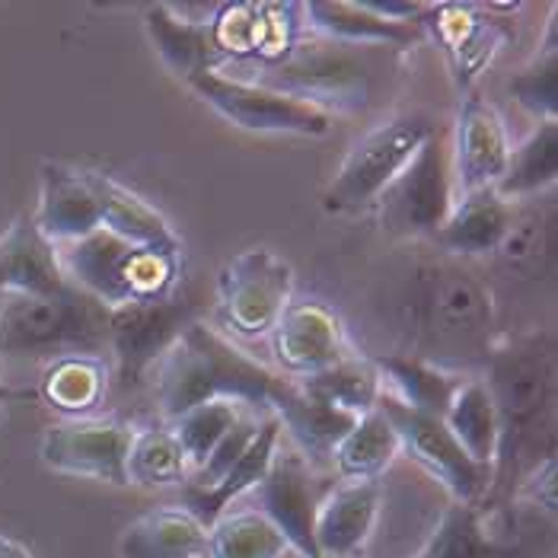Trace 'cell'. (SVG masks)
<instances>
[{
    "instance_id": "cell-24",
    "label": "cell",
    "mask_w": 558,
    "mask_h": 558,
    "mask_svg": "<svg viewBox=\"0 0 558 558\" xmlns=\"http://www.w3.org/2000/svg\"><path fill=\"white\" fill-rule=\"evenodd\" d=\"M86 182L93 189L96 208H99V227L129 240L134 246L157 250V253H172L182 256V240L175 236L167 217L157 208H150L141 195H134L122 182L112 175L96 170H86Z\"/></svg>"
},
{
    "instance_id": "cell-1",
    "label": "cell",
    "mask_w": 558,
    "mask_h": 558,
    "mask_svg": "<svg viewBox=\"0 0 558 558\" xmlns=\"http://www.w3.org/2000/svg\"><path fill=\"white\" fill-rule=\"evenodd\" d=\"M498 412V453L492 466V488L478 505L485 514L508 511L526 473L543 463V437L553 440L556 415V348L543 332L508 339L492 351L488 380Z\"/></svg>"
},
{
    "instance_id": "cell-31",
    "label": "cell",
    "mask_w": 558,
    "mask_h": 558,
    "mask_svg": "<svg viewBox=\"0 0 558 558\" xmlns=\"http://www.w3.org/2000/svg\"><path fill=\"white\" fill-rule=\"evenodd\" d=\"M109 389V367L106 357L99 354H64L48 361L43 380H39V396L43 402L64 415V422L71 418H86Z\"/></svg>"
},
{
    "instance_id": "cell-36",
    "label": "cell",
    "mask_w": 558,
    "mask_h": 558,
    "mask_svg": "<svg viewBox=\"0 0 558 558\" xmlns=\"http://www.w3.org/2000/svg\"><path fill=\"white\" fill-rule=\"evenodd\" d=\"M281 530L258 511H227L208 526V558H284Z\"/></svg>"
},
{
    "instance_id": "cell-39",
    "label": "cell",
    "mask_w": 558,
    "mask_h": 558,
    "mask_svg": "<svg viewBox=\"0 0 558 558\" xmlns=\"http://www.w3.org/2000/svg\"><path fill=\"white\" fill-rule=\"evenodd\" d=\"M511 96L536 116V122H558V39L556 20L549 23L539 54L511 81Z\"/></svg>"
},
{
    "instance_id": "cell-3",
    "label": "cell",
    "mask_w": 558,
    "mask_h": 558,
    "mask_svg": "<svg viewBox=\"0 0 558 558\" xmlns=\"http://www.w3.org/2000/svg\"><path fill=\"white\" fill-rule=\"evenodd\" d=\"M58 265L81 294L99 306H125L172 298L182 271V256L134 246L129 240L96 230L77 243L58 246Z\"/></svg>"
},
{
    "instance_id": "cell-14",
    "label": "cell",
    "mask_w": 558,
    "mask_h": 558,
    "mask_svg": "<svg viewBox=\"0 0 558 558\" xmlns=\"http://www.w3.org/2000/svg\"><path fill=\"white\" fill-rule=\"evenodd\" d=\"M131 440L134 428L119 418H71L45 430L39 457L54 473L129 485Z\"/></svg>"
},
{
    "instance_id": "cell-23",
    "label": "cell",
    "mask_w": 558,
    "mask_h": 558,
    "mask_svg": "<svg viewBox=\"0 0 558 558\" xmlns=\"http://www.w3.org/2000/svg\"><path fill=\"white\" fill-rule=\"evenodd\" d=\"M281 422L268 412L258 425L253 444L243 450V457L233 463V470L223 475L217 485L211 488H198V485H189L182 482L179 488V508H185L192 517H198L205 526H211L217 517L227 514V508L243 498L246 492H253L258 482L265 478L271 460H275V450L281 447Z\"/></svg>"
},
{
    "instance_id": "cell-37",
    "label": "cell",
    "mask_w": 558,
    "mask_h": 558,
    "mask_svg": "<svg viewBox=\"0 0 558 558\" xmlns=\"http://www.w3.org/2000/svg\"><path fill=\"white\" fill-rule=\"evenodd\" d=\"M189 475H192L189 460L170 425L134 430L129 450V485L167 488V485H182Z\"/></svg>"
},
{
    "instance_id": "cell-45",
    "label": "cell",
    "mask_w": 558,
    "mask_h": 558,
    "mask_svg": "<svg viewBox=\"0 0 558 558\" xmlns=\"http://www.w3.org/2000/svg\"><path fill=\"white\" fill-rule=\"evenodd\" d=\"M319 558H323V556H319Z\"/></svg>"
},
{
    "instance_id": "cell-26",
    "label": "cell",
    "mask_w": 558,
    "mask_h": 558,
    "mask_svg": "<svg viewBox=\"0 0 558 558\" xmlns=\"http://www.w3.org/2000/svg\"><path fill=\"white\" fill-rule=\"evenodd\" d=\"M306 33L332 45H396L409 48L422 39V26L412 23H392L377 16L367 0H313L303 3Z\"/></svg>"
},
{
    "instance_id": "cell-32",
    "label": "cell",
    "mask_w": 558,
    "mask_h": 558,
    "mask_svg": "<svg viewBox=\"0 0 558 558\" xmlns=\"http://www.w3.org/2000/svg\"><path fill=\"white\" fill-rule=\"evenodd\" d=\"M294 384L310 399H316L323 405H332L339 412H348L354 418L374 412L380 396H384V384H380V374H377L374 361L361 357V354H351V351L344 354L342 361L329 364L326 371L294 380Z\"/></svg>"
},
{
    "instance_id": "cell-38",
    "label": "cell",
    "mask_w": 558,
    "mask_h": 558,
    "mask_svg": "<svg viewBox=\"0 0 558 558\" xmlns=\"http://www.w3.org/2000/svg\"><path fill=\"white\" fill-rule=\"evenodd\" d=\"M246 415V405L240 402H227V399H215L205 405L189 409L185 415H179L170 428L175 430V440L189 460V470L195 473L215 450L217 444L236 428V422Z\"/></svg>"
},
{
    "instance_id": "cell-6",
    "label": "cell",
    "mask_w": 558,
    "mask_h": 558,
    "mask_svg": "<svg viewBox=\"0 0 558 558\" xmlns=\"http://www.w3.org/2000/svg\"><path fill=\"white\" fill-rule=\"evenodd\" d=\"M453 202H457V185H453V160H450V134L437 125L412 157V163L377 198L380 227L392 240H422V236L434 240Z\"/></svg>"
},
{
    "instance_id": "cell-9",
    "label": "cell",
    "mask_w": 558,
    "mask_h": 558,
    "mask_svg": "<svg viewBox=\"0 0 558 558\" xmlns=\"http://www.w3.org/2000/svg\"><path fill=\"white\" fill-rule=\"evenodd\" d=\"M208 29L220 54V64L223 68L233 64L243 71H258L284 61L310 36L303 20V3H291V0L220 3Z\"/></svg>"
},
{
    "instance_id": "cell-21",
    "label": "cell",
    "mask_w": 558,
    "mask_h": 558,
    "mask_svg": "<svg viewBox=\"0 0 558 558\" xmlns=\"http://www.w3.org/2000/svg\"><path fill=\"white\" fill-rule=\"evenodd\" d=\"M33 220L54 250L96 233L99 208L86 182V170H71L64 163H43V198Z\"/></svg>"
},
{
    "instance_id": "cell-34",
    "label": "cell",
    "mask_w": 558,
    "mask_h": 558,
    "mask_svg": "<svg viewBox=\"0 0 558 558\" xmlns=\"http://www.w3.org/2000/svg\"><path fill=\"white\" fill-rule=\"evenodd\" d=\"M447 430L460 440V447L473 457L475 463L495 466L498 453V412L492 402V392L485 380H463L453 392L444 418Z\"/></svg>"
},
{
    "instance_id": "cell-35",
    "label": "cell",
    "mask_w": 558,
    "mask_h": 558,
    "mask_svg": "<svg viewBox=\"0 0 558 558\" xmlns=\"http://www.w3.org/2000/svg\"><path fill=\"white\" fill-rule=\"evenodd\" d=\"M558 179V122H536L530 137L511 147L508 170L495 192L508 202H520L539 195Z\"/></svg>"
},
{
    "instance_id": "cell-29",
    "label": "cell",
    "mask_w": 558,
    "mask_h": 558,
    "mask_svg": "<svg viewBox=\"0 0 558 558\" xmlns=\"http://www.w3.org/2000/svg\"><path fill=\"white\" fill-rule=\"evenodd\" d=\"M144 29L157 48V54L163 58V64L182 81L223 68L211 43L208 23H195L189 16H179L167 3H154L144 10Z\"/></svg>"
},
{
    "instance_id": "cell-41",
    "label": "cell",
    "mask_w": 558,
    "mask_h": 558,
    "mask_svg": "<svg viewBox=\"0 0 558 558\" xmlns=\"http://www.w3.org/2000/svg\"><path fill=\"white\" fill-rule=\"evenodd\" d=\"M258 425H262V418H256V415H243V418L236 422V428L230 430V434L217 444L215 450H211V457H208L195 473L189 475L185 482H189V485H198V488H211V485H217L223 475L233 470V463L243 457V450L253 444Z\"/></svg>"
},
{
    "instance_id": "cell-20",
    "label": "cell",
    "mask_w": 558,
    "mask_h": 558,
    "mask_svg": "<svg viewBox=\"0 0 558 558\" xmlns=\"http://www.w3.org/2000/svg\"><path fill=\"white\" fill-rule=\"evenodd\" d=\"M68 284L58 250L45 240L33 217H16L13 227L0 236V298L3 294H64Z\"/></svg>"
},
{
    "instance_id": "cell-25",
    "label": "cell",
    "mask_w": 558,
    "mask_h": 558,
    "mask_svg": "<svg viewBox=\"0 0 558 558\" xmlns=\"http://www.w3.org/2000/svg\"><path fill=\"white\" fill-rule=\"evenodd\" d=\"M517 205L501 198L495 189H482L460 195L450 208V215L444 220V227L434 233V243L447 253V256H488L498 253L505 233L514 223Z\"/></svg>"
},
{
    "instance_id": "cell-42",
    "label": "cell",
    "mask_w": 558,
    "mask_h": 558,
    "mask_svg": "<svg viewBox=\"0 0 558 558\" xmlns=\"http://www.w3.org/2000/svg\"><path fill=\"white\" fill-rule=\"evenodd\" d=\"M556 457H546L543 463H536L526 478L520 482L517 492H523L533 505H539L546 514H556Z\"/></svg>"
},
{
    "instance_id": "cell-8",
    "label": "cell",
    "mask_w": 558,
    "mask_h": 558,
    "mask_svg": "<svg viewBox=\"0 0 558 558\" xmlns=\"http://www.w3.org/2000/svg\"><path fill=\"white\" fill-rule=\"evenodd\" d=\"M402 310L430 344H473L492 329V294L473 271L450 262L422 268Z\"/></svg>"
},
{
    "instance_id": "cell-33",
    "label": "cell",
    "mask_w": 558,
    "mask_h": 558,
    "mask_svg": "<svg viewBox=\"0 0 558 558\" xmlns=\"http://www.w3.org/2000/svg\"><path fill=\"white\" fill-rule=\"evenodd\" d=\"M396 457H399V437L387 415L374 409L361 415L354 428L339 440L329 463L344 482H374V478L380 482V475L387 473Z\"/></svg>"
},
{
    "instance_id": "cell-30",
    "label": "cell",
    "mask_w": 558,
    "mask_h": 558,
    "mask_svg": "<svg viewBox=\"0 0 558 558\" xmlns=\"http://www.w3.org/2000/svg\"><path fill=\"white\" fill-rule=\"evenodd\" d=\"M478 505H450L415 558H526Z\"/></svg>"
},
{
    "instance_id": "cell-44",
    "label": "cell",
    "mask_w": 558,
    "mask_h": 558,
    "mask_svg": "<svg viewBox=\"0 0 558 558\" xmlns=\"http://www.w3.org/2000/svg\"><path fill=\"white\" fill-rule=\"evenodd\" d=\"M0 418H3V392H0Z\"/></svg>"
},
{
    "instance_id": "cell-19",
    "label": "cell",
    "mask_w": 558,
    "mask_h": 558,
    "mask_svg": "<svg viewBox=\"0 0 558 558\" xmlns=\"http://www.w3.org/2000/svg\"><path fill=\"white\" fill-rule=\"evenodd\" d=\"M380 501H384V485L377 478L339 485L316 508V520H313L316 553L323 558H364V549L380 517Z\"/></svg>"
},
{
    "instance_id": "cell-5",
    "label": "cell",
    "mask_w": 558,
    "mask_h": 558,
    "mask_svg": "<svg viewBox=\"0 0 558 558\" xmlns=\"http://www.w3.org/2000/svg\"><path fill=\"white\" fill-rule=\"evenodd\" d=\"M437 129L425 116H396L371 129L342 160L339 172L323 192V208L332 215L377 205L387 185L412 163L418 147Z\"/></svg>"
},
{
    "instance_id": "cell-40",
    "label": "cell",
    "mask_w": 558,
    "mask_h": 558,
    "mask_svg": "<svg viewBox=\"0 0 558 558\" xmlns=\"http://www.w3.org/2000/svg\"><path fill=\"white\" fill-rule=\"evenodd\" d=\"M553 253V230L543 223L539 215H514L511 230L505 233L498 256L501 262L520 271V275H536L543 268V258Z\"/></svg>"
},
{
    "instance_id": "cell-16",
    "label": "cell",
    "mask_w": 558,
    "mask_h": 558,
    "mask_svg": "<svg viewBox=\"0 0 558 558\" xmlns=\"http://www.w3.org/2000/svg\"><path fill=\"white\" fill-rule=\"evenodd\" d=\"M453 185L460 195L495 189L511 160V137L498 109L475 89L463 93L457 129L450 134Z\"/></svg>"
},
{
    "instance_id": "cell-10",
    "label": "cell",
    "mask_w": 558,
    "mask_h": 558,
    "mask_svg": "<svg viewBox=\"0 0 558 558\" xmlns=\"http://www.w3.org/2000/svg\"><path fill=\"white\" fill-rule=\"evenodd\" d=\"M377 409L387 415L396 437H399V453H405L434 482H440L457 505H482L485 501V495L492 488V466L475 463L440 418L415 412V409L396 402L387 392L380 396Z\"/></svg>"
},
{
    "instance_id": "cell-7",
    "label": "cell",
    "mask_w": 558,
    "mask_h": 558,
    "mask_svg": "<svg viewBox=\"0 0 558 558\" xmlns=\"http://www.w3.org/2000/svg\"><path fill=\"white\" fill-rule=\"evenodd\" d=\"M258 86H268L275 93H284L291 99H301L306 106L332 112H357L371 99V77L367 68L344 48L332 43H303L284 61L250 71Z\"/></svg>"
},
{
    "instance_id": "cell-12",
    "label": "cell",
    "mask_w": 558,
    "mask_h": 558,
    "mask_svg": "<svg viewBox=\"0 0 558 558\" xmlns=\"http://www.w3.org/2000/svg\"><path fill=\"white\" fill-rule=\"evenodd\" d=\"M185 84L205 99L220 119L243 131L258 134H301V137H323L332 131V116L268 86H258L243 77H230L220 71L198 74Z\"/></svg>"
},
{
    "instance_id": "cell-27",
    "label": "cell",
    "mask_w": 558,
    "mask_h": 558,
    "mask_svg": "<svg viewBox=\"0 0 558 558\" xmlns=\"http://www.w3.org/2000/svg\"><path fill=\"white\" fill-rule=\"evenodd\" d=\"M122 558H208V526L185 508H154L131 520L119 539Z\"/></svg>"
},
{
    "instance_id": "cell-2",
    "label": "cell",
    "mask_w": 558,
    "mask_h": 558,
    "mask_svg": "<svg viewBox=\"0 0 558 558\" xmlns=\"http://www.w3.org/2000/svg\"><path fill=\"white\" fill-rule=\"evenodd\" d=\"M281 380L284 377L250 357L223 332L192 319L157 364V399L170 422L215 399L268 412Z\"/></svg>"
},
{
    "instance_id": "cell-17",
    "label": "cell",
    "mask_w": 558,
    "mask_h": 558,
    "mask_svg": "<svg viewBox=\"0 0 558 558\" xmlns=\"http://www.w3.org/2000/svg\"><path fill=\"white\" fill-rule=\"evenodd\" d=\"M253 492L258 498L256 511L281 530L291 553H298L301 558H319L316 539H313V520H316V508H319L313 466L294 447L275 450L268 473Z\"/></svg>"
},
{
    "instance_id": "cell-11",
    "label": "cell",
    "mask_w": 558,
    "mask_h": 558,
    "mask_svg": "<svg viewBox=\"0 0 558 558\" xmlns=\"http://www.w3.org/2000/svg\"><path fill=\"white\" fill-rule=\"evenodd\" d=\"M294 268L271 250H246L230 258L217 278L220 323L240 339L271 336L278 316L291 303Z\"/></svg>"
},
{
    "instance_id": "cell-15",
    "label": "cell",
    "mask_w": 558,
    "mask_h": 558,
    "mask_svg": "<svg viewBox=\"0 0 558 558\" xmlns=\"http://www.w3.org/2000/svg\"><path fill=\"white\" fill-rule=\"evenodd\" d=\"M428 26L434 43L440 45L450 77L457 89L470 93L475 81L492 68L508 33L501 20H495L492 3H428L422 16V29Z\"/></svg>"
},
{
    "instance_id": "cell-43",
    "label": "cell",
    "mask_w": 558,
    "mask_h": 558,
    "mask_svg": "<svg viewBox=\"0 0 558 558\" xmlns=\"http://www.w3.org/2000/svg\"><path fill=\"white\" fill-rule=\"evenodd\" d=\"M0 558H33L26 553V546H20L16 539L10 536H0Z\"/></svg>"
},
{
    "instance_id": "cell-22",
    "label": "cell",
    "mask_w": 558,
    "mask_h": 558,
    "mask_svg": "<svg viewBox=\"0 0 558 558\" xmlns=\"http://www.w3.org/2000/svg\"><path fill=\"white\" fill-rule=\"evenodd\" d=\"M268 412L281 422V428L291 434L294 450L301 453L310 466L329 463L332 450L339 447V440L357 422L348 412H339L332 405H323V402L310 399L294 380H281L278 384Z\"/></svg>"
},
{
    "instance_id": "cell-4",
    "label": "cell",
    "mask_w": 558,
    "mask_h": 558,
    "mask_svg": "<svg viewBox=\"0 0 558 558\" xmlns=\"http://www.w3.org/2000/svg\"><path fill=\"white\" fill-rule=\"evenodd\" d=\"M106 306L81 294H3L0 361H54L64 354H99L109 348Z\"/></svg>"
},
{
    "instance_id": "cell-18",
    "label": "cell",
    "mask_w": 558,
    "mask_h": 558,
    "mask_svg": "<svg viewBox=\"0 0 558 558\" xmlns=\"http://www.w3.org/2000/svg\"><path fill=\"white\" fill-rule=\"evenodd\" d=\"M275 361L291 380L313 377L348 354L342 319L319 301H291L271 329Z\"/></svg>"
},
{
    "instance_id": "cell-28",
    "label": "cell",
    "mask_w": 558,
    "mask_h": 558,
    "mask_svg": "<svg viewBox=\"0 0 558 558\" xmlns=\"http://www.w3.org/2000/svg\"><path fill=\"white\" fill-rule=\"evenodd\" d=\"M371 361L380 374L387 396L434 418H444L453 392L463 384V377L437 367L430 357H418V354L392 351V354H374Z\"/></svg>"
},
{
    "instance_id": "cell-13",
    "label": "cell",
    "mask_w": 558,
    "mask_h": 558,
    "mask_svg": "<svg viewBox=\"0 0 558 558\" xmlns=\"http://www.w3.org/2000/svg\"><path fill=\"white\" fill-rule=\"evenodd\" d=\"M195 319L192 306L175 298L160 301L125 303L106 313L109 351L116 357V377L129 389L141 384V377L163 361L179 332Z\"/></svg>"
}]
</instances>
